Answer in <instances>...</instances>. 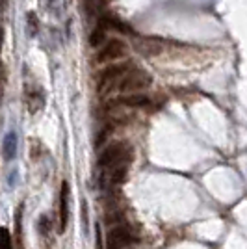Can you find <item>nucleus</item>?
I'll return each mask as SVG.
<instances>
[{
    "label": "nucleus",
    "mask_w": 247,
    "mask_h": 249,
    "mask_svg": "<svg viewBox=\"0 0 247 249\" xmlns=\"http://www.w3.org/2000/svg\"><path fill=\"white\" fill-rule=\"evenodd\" d=\"M132 67H134L132 62H119L110 65V67H106L103 73L99 74V78H97V89H99V93L104 95V93H110V91H115L117 84L121 82V78Z\"/></svg>",
    "instance_id": "f257e3e1"
},
{
    "label": "nucleus",
    "mask_w": 247,
    "mask_h": 249,
    "mask_svg": "<svg viewBox=\"0 0 247 249\" xmlns=\"http://www.w3.org/2000/svg\"><path fill=\"white\" fill-rule=\"evenodd\" d=\"M151 84H153L151 74L145 73L143 69H138L134 65V67L121 78V82L117 84L115 91H119V93H141V91L147 89Z\"/></svg>",
    "instance_id": "f03ea898"
},
{
    "label": "nucleus",
    "mask_w": 247,
    "mask_h": 249,
    "mask_svg": "<svg viewBox=\"0 0 247 249\" xmlns=\"http://www.w3.org/2000/svg\"><path fill=\"white\" fill-rule=\"evenodd\" d=\"M130 156V149L124 142H113L108 147H104L99 155V167L101 169H112L113 166H117L119 162H123L124 158Z\"/></svg>",
    "instance_id": "7ed1b4c3"
},
{
    "label": "nucleus",
    "mask_w": 247,
    "mask_h": 249,
    "mask_svg": "<svg viewBox=\"0 0 247 249\" xmlns=\"http://www.w3.org/2000/svg\"><path fill=\"white\" fill-rule=\"evenodd\" d=\"M126 45L121 39H108L103 47L97 51L95 54V62L97 63H106V62H115V60H121L126 56Z\"/></svg>",
    "instance_id": "20e7f679"
},
{
    "label": "nucleus",
    "mask_w": 247,
    "mask_h": 249,
    "mask_svg": "<svg viewBox=\"0 0 247 249\" xmlns=\"http://www.w3.org/2000/svg\"><path fill=\"white\" fill-rule=\"evenodd\" d=\"M132 242V232L130 229L124 225H117L108 232L106 238V249H124L128 244Z\"/></svg>",
    "instance_id": "39448f33"
},
{
    "label": "nucleus",
    "mask_w": 247,
    "mask_h": 249,
    "mask_svg": "<svg viewBox=\"0 0 247 249\" xmlns=\"http://www.w3.org/2000/svg\"><path fill=\"white\" fill-rule=\"evenodd\" d=\"M69 221V184L62 182L60 190V205H58V231L63 232Z\"/></svg>",
    "instance_id": "423d86ee"
},
{
    "label": "nucleus",
    "mask_w": 247,
    "mask_h": 249,
    "mask_svg": "<svg viewBox=\"0 0 247 249\" xmlns=\"http://www.w3.org/2000/svg\"><path fill=\"white\" fill-rule=\"evenodd\" d=\"M24 103H26V110L30 114L39 112L43 108V104H45V95H43L41 88L39 86H35V88L26 86V89H24Z\"/></svg>",
    "instance_id": "0eeeda50"
},
{
    "label": "nucleus",
    "mask_w": 247,
    "mask_h": 249,
    "mask_svg": "<svg viewBox=\"0 0 247 249\" xmlns=\"http://www.w3.org/2000/svg\"><path fill=\"white\" fill-rule=\"evenodd\" d=\"M153 103L151 97H147L143 93H130L124 95V97H119L110 103V106H132V108H141V106H149Z\"/></svg>",
    "instance_id": "6e6552de"
},
{
    "label": "nucleus",
    "mask_w": 247,
    "mask_h": 249,
    "mask_svg": "<svg viewBox=\"0 0 247 249\" xmlns=\"http://www.w3.org/2000/svg\"><path fill=\"white\" fill-rule=\"evenodd\" d=\"M128 167H130V156L124 158L123 162H119L117 166H113L112 169H106L110 177H108V184L117 186V184H123L126 175H128Z\"/></svg>",
    "instance_id": "1a4fd4ad"
},
{
    "label": "nucleus",
    "mask_w": 247,
    "mask_h": 249,
    "mask_svg": "<svg viewBox=\"0 0 247 249\" xmlns=\"http://www.w3.org/2000/svg\"><path fill=\"white\" fill-rule=\"evenodd\" d=\"M15 153H17V136L10 132L4 138V143H2V156H4V160H11Z\"/></svg>",
    "instance_id": "9d476101"
},
{
    "label": "nucleus",
    "mask_w": 247,
    "mask_h": 249,
    "mask_svg": "<svg viewBox=\"0 0 247 249\" xmlns=\"http://www.w3.org/2000/svg\"><path fill=\"white\" fill-rule=\"evenodd\" d=\"M104 36H106V26H104V22H99L89 34V45L91 47H103Z\"/></svg>",
    "instance_id": "9b49d317"
},
{
    "label": "nucleus",
    "mask_w": 247,
    "mask_h": 249,
    "mask_svg": "<svg viewBox=\"0 0 247 249\" xmlns=\"http://www.w3.org/2000/svg\"><path fill=\"white\" fill-rule=\"evenodd\" d=\"M2 232H4V244H2V249H13V244H11V236H10V232H8V229H4Z\"/></svg>",
    "instance_id": "f8f14e48"
},
{
    "label": "nucleus",
    "mask_w": 247,
    "mask_h": 249,
    "mask_svg": "<svg viewBox=\"0 0 247 249\" xmlns=\"http://www.w3.org/2000/svg\"><path fill=\"white\" fill-rule=\"evenodd\" d=\"M88 2H89V4H91V6H93V4H97L99 0H88Z\"/></svg>",
    "instance_id": "ddd939ff"
}]
</instances>
